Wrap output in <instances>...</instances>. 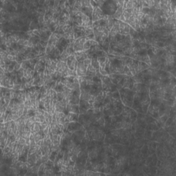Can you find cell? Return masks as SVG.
Instances as JSON below:
<instances>
[{"label":"cell","mask_w":176,"mask_h":176,"mask_svg":"<svg viewBox=\"0 0 176 176\" xmlns=\"http://www.w3.org/2000/svg\"><path fill=\"white\" fill-rule=\"evenodd\" d=\"M103 11L100 9L99 7H96L94 8L93 12H92V20L93 22L95 21H99V20L102 19L104 17Z\"/></svg>","instance_id":"obj_1"},{"label":"cell","mask_w":176,"mask_h":176,"mask_svg":"<svg viewBox=\"0 0 176 176\" xmlns=\"http://www.w3.org/2000/svg\"><path fill=\"white\" fill-rule=\"evenodd\" d=\"M85 41H86V39H85L84 36L75 40L74 43V51L77 52L83 50V45H84Z\"/></svg>","instance_id":"obj_2"},{"label":"cell","mask_w":176,"mask_h":176,"mask_svg":"<svg viewBox=\"0 0 176 176\" xmlns=\"http://www.w3.org/2000/svg\"><path fill=\"white\" fill-rule=\"evenodd\" d=\"M66 63H67V65H68V69L74 70V71L76 72L78 61H76V58H75L74 54L72 55H71V56H70L69 57L67 58Z\"/></svg>","instance_id":"obj_3"},{"label":"cell","mask_w":176,"mask_h":176,"mask_svg":"<svg viewBox=\"0 0 176 176\" xmlns=\"http://www.w3.org/2000/svg\"><path fill=\"white\" fill-rule=\"evenodd\" d=\"M130 26L127 23L120 21L119 25V34L122 36H127L130 35Z\"/></svg>","instance_id":"obj_4"},{"label":"cell","mask_w":176,"mask_h":176,"mask_svg":"<svg viewBox=\"0 0 176 176\" xmlns=\"http://www.w3.org/2000/svg\"><path fill=\"white\" fill-rule=\"evenodd\" d=\"M87 67L85 66L83 62H78L76 68V74L78 76H84L86 75Z\"/></svg>","instance_id":"obj_5"},{"label":"cell","mask_w":176,"mask_h":176,"mask_svg":"<svg viewBox=\"0 0 176 176\" xmlns=\"http://www.w3.org/2000/svg\"><path fill=\"white\" fill-rule=\"evenodd\" d=\"M74 56L76 61L78 62H82L84 61L85 59L88 58V54H87L85 53L84 50L74 52Z\"/></svg>","instance_id":"obj_6"},{"label":"cell","mask_w":176,"mask_h":176,"mask_svg":"<svg viewBox=\"0 0 176 176\" xmlns=\"http://www.w3.org/2000/svg\"><path fill=\"white\" fill-rule=\"evenodd\" d=\"M68 69V65H67L66 61H58L56 63V71L57 72L62 73L63 72L65 71Z\"/></svg>","instance_id":"obj_7"},{"label":"cell","mask_w":176,"mask_h":176,"mask_svg":"<svg viewBox=\"0 0 176 176\" xmlns=\"http://www.w3.org/2000/svg\"><path fill=\"white\" fill-rule=\"evenodd\" d=\"M78 119V114L68 112L65 118V123H72V122H76Z\"/></svg>","instance_id":"obj_8"},{"label":"cell","mask_w":176,"mask_h":176,"mask_svg":"<svg viewBox=\"0 0 176 176\" xmlns=\"http://www.w3.org/2000/svg\"><path fill=\"white\" fill-rule=\"evenodd\" d=\"M35 71L32 68H28V69L23 70V77L27 80H29L33 78Z\"/></svg>","instance_id":"obj_9"},{"label":"cell","mask_w":176,"mask_h":176,"mask_svg":"<svg viewBox=\"0 0 176 176\" xmlns=\"http://www.w3.org/2000/svg\"><path fill=\"white\" fill-rule=\"evenodd\" d=\"M92 94L90 92L86 90H80V99L85 100V101H88L90 100V97H91Z\"/></svg>","instance_id":"obj_10"},{"label":"cell","mask_w":176,"mask_h":176,"mask_svg":"<svg viewBox=\"0 0 176 176\" xmlns=\"http://www.w3.org/2000/svg\"><path fill=\"white\" fill-rule=\"evenodd\" d=\"M66 110L68 112L78 114V113H79V106H78V105H74V104H71V103L68 104Z\"/></svg>","instance_id":"obj_11"},{"label":"cell","mask_w":176,"mask_h":176,"mask_svg":"<svg viewBox=\"0 0 176 176\" xmlns=\"http://www.w3.org/2000/svg\"><path fill=\"white\" fill-rule=\"evenodd\" d=\"M87 76H90V77H94L96 76V70L92 66V65H90L87 68V72L86 75Z\"/></svg>","instance_id":"obj_12"},{"label":"cell","mask_w":176,"mask_h":176,"mask_svg":"<svg viewBox=\"0 0 176 176\" xmlns=\"http://www.w3.org/2000/svg\"><path fill=\"white\" fill-rule=\"evenodd\" d=\"M97 59L99 63V69H105L107 64V56H98Z\"/></svg>","instance_id":"obj_13"},{"label":"cell","mask_w":176,"mask_h":176,"mask_svg":"<svg viewBox=\"0 0 176 176\" xmlns=\"http://www.w3.org/2000/svg\"><path fill=\"white\" fill-rule=\"evenodd\" d=\"M123 6H120V7H118L116 11L114 14L112 15V17L116 20H119L120 17H121L122 15H123Z\"/></svg>","instance_id":"obj_14"},{"label":"cell","mask_w":176,"mask_h":176,"mask_svg":"<svg viewBox=\"0 0 176 176\" xmlns=\"http://www.w3.org/2000/svg\"><path fill=\"white\" fill-rule=\"evenodd\" d=\"M138 68L139 72H141L144 71V70L149 69V68H151V67L149 66V65L146 64L145 63H143V62L138 61Z\"/></svg>","instance_id":"obj_15"},{"label":"cell","mask_w":176,"mask_h":176,"mask_svg":"<svg viewBox=\"0 0 176 176\" xmlns=\"http://www.w3.org/2000/svg\"><path fill=\"white\" fill-rule=\"evenodd\" d=\"M97 58H98V57H93L92 58L91 65L96 70H99V63H98V59H97Z\"/></svg>","instance_id":"obj_16"},{"label":"cell","mask_w":176,"mask_h":176,"mask_svg":"<svg viewBox=\"0 0 176 176\" xmlns=\"http://www.w3.org/2000/svg\"><path fill=\"white\" fill-rule=\"evenodd\" d=\"M41 131V123H35L34 125V130L33 132H31V133L35 134L37 132H39Z\"/></svg>","instance_id":"obj_17"},{"label":"cell","mask_w":176,"mask_h":176,"mask_svg":"<svg viewBox=\"0 0 176 176\" xmlns=\"http://www.w3.org/2000/svg\"><path fill=\"white\" fill-rule=\"evenodd\" d=\"M91 48V44H90V41H86L83 45V50L86 51V50H90Z\"/></svg>","instance_id":"obj_18"},{"label":"cell","mask_w":176,"mask_h":176,"mask_svg":"<svg viewBox=\"0 0 176 176\" xmlns=\"http://www.w3.org/2000/svg\"><path fill=\"white\" fill-rule=\"evenodd\" d=\"M56 96H57L58 101H61L64 98V95H63V92H57L56 94Z\"/></svg>","instance_id":"obj_19"},{"label":"cell","mask_w":176,"mask_h":176,"mask_svg":"<svg viewBox=\"0 0 176 176\" xmlns=\"http://www.w3.org/2000/svg\"><path fill=\"white\" fill-rule=\"evenodd\" d=\"M83 62V63H84V64H85V66H86L87 68H88L89 65H91L92 59H91V58H86V59H85Z\"/></svg>","instance_id":"obj_20"},{"label":"cell","mask_w":176,"mask_h":176,"mask_svg":"<svg viewBox=\"0 0 176 176\" xmlns=\"http://www.w3.org/2000/svg\"><path fill=\"white\" fill-rule=\"evenodd\" d=\"M21 64L17 63L15 65V71H17V72H18L20 69H21Z\"/></svg>","instance_id":"obj_21"},{"label":"cell","mask_w":176,"mask_h":176,"mask_svg":"<svg viewBox=\"0 0 176 176\" xmlns=\"http://www.w3.org/2000/svg\"><path fill=\"white\" fill-rule=\"evenodd\" d=\"M19 143L21 144V145H26V139L21 137V138L19 139Z\"/></svg>","instance_id":"obj_22"}]
</instances>
